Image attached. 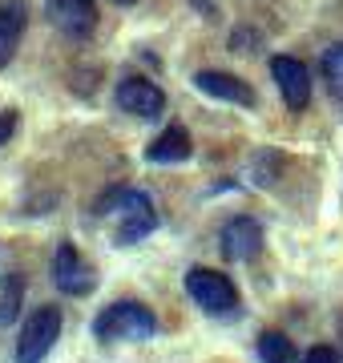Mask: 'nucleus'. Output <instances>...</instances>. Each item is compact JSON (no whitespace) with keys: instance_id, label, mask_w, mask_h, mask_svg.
<instances>
[{"instance_id":"obj_1","label":"nucleus","mask_w":343,"mask_h":363,"mask_svg":"<svg viewBox=\"0 0 343 363\" xmlns=\"http://www.w3.org/2000/svg\"><path fill=\"white\" fill-rule=\"evenodd\" d=\"M97 214H118V230H113V247H133L142 242L145 234L158 230V210L154 202L142 194V190H109L101 202H97Z\"/></svg>"},{"instance_id":"obj_2","label":"nucleus","mask_w":343,"mask_h":363,"mask_svg":"<svg viewBox=\"0 0 343 363\" xmlns=\"http://www.w3.org/2000/svg\"><path fill=\"white\" fill-rule=\"evenodd\" d=\"M93 335L101 343H142V339L158 335V319H154L150 307L133 303V298H121V303H109V307L97 311Z\"/></svg>"},{"instance_id":"obj_3","label":"nucleus","mask_w":343,"mask_h":363,"mask_svg":"<svg viewBox=\"0 0 343 363\" xmlns=\"http://www.w3.org/2000/svg\"><path fill=\"white\" fill-rule=\"evenodd\" d=\"M186 295L194 298L206 315H235L238 311V286L226 274L210 271V267L186 271Z\"/></svg>"},{"instance_id":"obj_4","label":"nucleus","mask_w":343,"mask_h":363,"mask_svg":"<svg viewBox=\"0 0 343 363\" xmlns=\"http://www.w3.org/2000/svg\"><path fill=\"white\" fill-rule=\"evenodd\" d=\"M57 339H61V311L37 307L16 335V363H45V355L57 347Z\"/></svg>"},{"instance_id":"obj_5","label":"nucleus","mask_w":343,"mask_h":363,"mask_svg":"<svg viewBox=\"0 0 343 363\" xmlns=\"http://www.w3.org/2000/svg\"><path fill=\"white\" fill-rule=\"evenodd\" d=\"M49 274H53L57 291H65V295H89L93 286H97V271L81 259L73 242H61V247H57Z\"/></svg>"},{"instance_id":"obj_6","label":"nucleus","mask_w":343,"mask_h":363,"mask_svg":"<svg viewBox=\"0 0 343 363\" xmlns=\"http://www.w3.org/2000/svg\"><path fill=\"white\" fill-rule=\"evenodd\" d=\"M271 77H275L287 109L303 113L311 105V73H307V65L299 57H271Z\"/></svg>"},{"instance_id":"obj_7","label":"nucleus","mask_w":343,"mask_h":363,"mask_svg":"<svg viewBox=\"0 0 343 363\" xmlns=\"http://www.w3.org/2000/svg\"><path fill=\"white\" fill-rule=\"evenodd\" d=\"M45 16L69 40H85L97 28V4L93 0H49L45 4Z\"/></svg>"},{"instance_id":"obj_8","label":"nucleus","mask_w":343,"mask_h":363,"mask_svg":"<svg viewBox=\"0 0 343 363\" xmlns=\"http://www.w3.org/2000/svg\"><path fill=\"white\" fill-rule=\"evenodd\" d=\"M194 85H198L206 97L226 105H238V109H254V89L235 73H223V69H198L194 73Z\"/></svg>"},{"instance_id":"obj_9","label":"nucleus","mask_w":343,"mask_h":363,"mask_svg":"<svg viewBox=\"0 0 343 363\" xmlns=\"http://www.w3.org/2000/svg\"><path fill=\"white\" fill-rule=\"evenodd\" d=\"M218 247H223V255L230 262L254 259V255L263 250V226H259L254 218H247V214H238V218H230L223 226V234H218Z\"/></svg>"},{"instance_id":"obj_10","label":"nucleus","mask_w":343,"mask_h":363,"mask_svg":"<svg viewBox=\"0 0 343 363\" xmlns=\"http://www.w3.org/2000/svg\"><path fill=\"white\" fill-rule=\"evenodd\" d=\"M118 105L125 113L150 121V117H158L166 109V93H162V85H154V81H145V77H125L118 85Z\"/></svg>"},{"instance_id":"obj_11","label":"nucleus","mask_w":343,"mask_h":363,"mask_svg":"<svg viewBox=\"0 0 343 363\" xmlns=\"http://www.w3.org/2000/svg\"><path fill=\"white\" fill-rule=\"evenodd\" d=\"M190 154H194V142H190L186 125H166L154 142L145 145V162H154V166H178Z\"/></svg>"},{"instance_id":"obj_12","label":"nucleus","mask_w":343,"mask_h":363,"mask_svg":"<svg viewBox=\"0 0 343 363\" xmlns=\"http://www.w3.org/2000/svg\"><path fill=\"white\" fill-rule=\"evenodd\" d=\"M25 4L13 0V4H0V69H9V61L16 57V45H21V33H25Z\"/></svg>"},{"instance_id":"obj_13","label":"nucleus","mask_w":343,"mask_h":363,"mask_svg":"<svg viewBox=\"0 0 343 363\" xmlns=\"http://www.w3.org/2000/svg\"><path fill=\"white\" fill-rule=\"evenodd\" d=\"M21 303H25V279L4 274L0 279V327H13L21 319Z\"/></svg>"},{"instance_id":"obj_14","label":"nucleus","mask_w":343,"mask_h":363,"mask_svg":"<svg viewBox=\"0 0 343 363\" xmlns=\"http://www.w3.org/2000/svg\"><path fill=\"white\" fill-rule=\"evenodd\" d=\"M259 359L263 363H299V351L283 331H263L259 335Z\"/></svg>"},{"instance_id":"obj_15","label":"nucleus","mask_w":343,"mask_h":363,"mask_svg":"<svg viewBox=\"0 0 343 363\" xmlns=\"http://www.w3.org/2000/svg\"><path fill=\"white\" fill-rule=\"evenodd\" d=\"M319 73H323V85L331 89V97L343 105V45H331L319 61Z\"/></svg>"},{"instance_id":"obj_16","label":"nucleus","mask_w":343,"mask_h":363,"mask_svg":"<svg viewBox=\"0 0 343 363\" xmlns=\"http://www.w3.org/2000/svg\"><path fill=\"white\" fill-rule=\"evenodd\" d=\"M303 363H339V351L327 347V343H319V347H311L303 355Z\"/></svg>"},{"instance_id":"obj_17","label":"nucleus","mask_w":343,"mask_h":363,"mask_svg":"<svg viewBox=\"0 0 343 363\" xmlns=\"http://www.w3.org/2000/svg\"><path fill=\"white\" fill-rule=\"evenodd\" d=\"M16 121H21V117H16V109H4V113H0V145L16 133Z\"/></svg>"},{"instance_id":"obj_18","label":"nucleus","mask_w":343,"mask_h":363,"mask_svg":"<svg viewBox=\"0 0 343 363\" xmlns=\"http://www.w3.org/2000/svg\"><path fill=\"white\" fill-rule=\"evenodd\" d=\"M190 4H194L202 16H214V4H210V0H190Z\"/></svg>"},{"instance_id":"obj_19","label":"nucleus","mask_w":343,"mask_h":363,"mask_svg":"<svg viewBox=\"0 0 343 363\" xmlns=\"http://www.w3.org/2000/svg\"><path fill=\"white\" fill-rule=\"evenodd\" d=\"M113 4H121V9H130V4H137V0H113Z\"/></svg>"}]
</instances>
